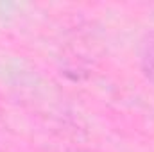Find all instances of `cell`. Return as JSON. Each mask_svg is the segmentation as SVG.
I'll return each instance as SVG.
<instances>
[{
    "label": "cell",
    "instance_id": "cell-1",
    "mask_svg": "<svg viewBox=\"0 0 154 152\" xmlns=\"http://www.w3.org/2000/svg\"><path fill=\"white\" fill-rule=\"evenodd\" d=\"M140 68L143 77L154 84V31L145 34L140 45Z\"/></svg>",
    "mask_w": 154,
    "mask_h": 152
}]
</instances>
